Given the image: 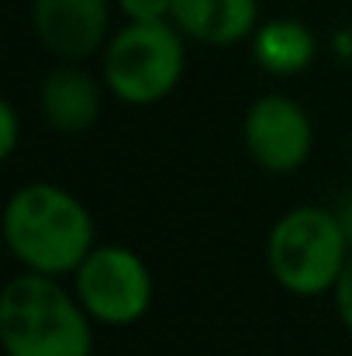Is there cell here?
Returning <instances> with one entry per match:
<instances>
[{"mask_svg": "<svg viewBox=\"0 0 352 356\" xmlns=\"http://www.w3.org/2000/svg\"><path fill=\"white\" fill-rule=\"evenodd\" d=\"M3 236L10 252L35 273H69L94 249L90 211L56 184L21 187L3 211Z\"/></svg>", "mask_w": 352, "mask_h": 356, "instance_id": "6da1fadb", "label": "cell"}, {"mask_svg": "<svg viewBox=\"0 0 352 356\" xmlns=\"http://www.w3.org/2000/svg\"><path fill=\"white\" fill-rule=\"evenodd\" d=\"M90 312L49 273H21L0 294V343L7 356H90Z\"/></svg>", "mask_w": 352, "mask_h": 356, "instance_id": "7a4b0ae2", "label": "cell"}, {"mask_svg": "<svg viewBox=\"0 0 352 356\" xmlns=\"http://www.w3.org/2000/svg\"><path fill=\"white\" fill-rule=\"evenodd\" d=\"M349 238L335 211L325 208H294L287 211L266 242V259L273 277L290 294H325L335 287L342 266L349 263Z\"/></svg>", "mask_w": 352, "mask_h": 356, "instance_id": "3957f363", "label": "cell"}, {"mask_svg": "<svg viewBox=\"0 0 352 356\" xmlns=\"http://www.w3.org/2000/svg\"><path fill=\"white\" fill-rule=\"evenodd\" d=\"M183 73V38L169 21H131L104 56V76L124 104L162 101Z\"/></svg>", "mask_w": 352, "mask_h": 356, "instance_id": "277c9868", "label": "cell"}, {"mask_svg": "<svg viewBox=\"0 0 352 356\" xmlns=\"http://www.w3.org/2000/svg\"><path fill=\"white\" fill-rule=\"evenodd\" d=\"M76 298L90 318L108 325H131L149 312L152 277L131 249L101 245L90 249V256L76 266Z\"/></svg>", "mask_w": 352, "mask_h": 356, "instance_id": "5b68a950", "label": "cell"}, {"mask_svg": "<svg viewBox=\"0 0 352 356\" xmlns=\"http://www.w3.org/2000/svg\"><path fill=\"white\" fill-rule=\"evenodd\" d=\"M311 138H315L311 135V118L290 97L269 94V97L255 101L245 115L249 156L259 166L273 170V173L297 170L311 152Z\"/></svg>", "mask_w": 352, "mask_h": 356, "instance_id": "8992f818", "label": "cell"}, {"mask_svg": "<svg viewBox=\"0 0 352 356\" xmlns=\"http://www.w3.org/2000/svg\"><path fill=\"white\" fill-rule=\"evenodd\" d=\"M35 31L42 45L62 59H87L108 38V0H35Z\"/></svg>", "mask_w": 352, "mask_h": 356, "instance_id": "52a82bcc", "label": "cell"}, {"mask_svg": "<svg viewBox=\"0 0 352 356\" xmlns=\"http://www.w3.org/2000/svg\"><path fill=\"white\" fill-rule=\"evenodd\" d=\"M255 0H173V24L204 45H235L255 31Z\"/></svg>", "mask_w": 352, "mask_h": 356, "instance_id": "ba28073f", "label": "cell"}, {"mask_svg": "<svg viewBox=\"0 0 352 356\" xmlns=\"http://www.w3.org/2000/svg\"><path fill=\"white\" fill-rule=\"evenodd\" d=\"M101 87L76 66H59L42 83V115L56 131L76 135L101 118Z\"/></svg>", "mask_w": 352, "mask_h": 356, "instance_id": "9c48e42d", "label": "cell"}, {"mask_svg": "<svg viewBox=\"0 0 352 356\" xmlns=\"http://www.w3.org/2000/svg\"><path fill=\"white\" fill-rule=\"evenodd\" d=\"M252 52L262 70H269L276 76H290V73H301L304 66H311L315 35L301 21L276 17V21H266L262 28H255Z\"/></svg>", "mask_w": 352, "mask_h": 356, "instance_id": "30bf717a", "label": "cell"}, {"mask_svg": "<svg viewBox=\"0 0 352 356\" xmlns=\"http://www.w3.org/2000/svg\"><path fill=\"white\" fill-rule=\"evenodd\" d=\"M128 21H173V0H117Z\"/></svg>", "mask_w": 352, "mask_h": 356, "instance_id": "8fae6325", "label": "cell"}, {"mask_svg": "<svg viewBox=\"0 0 352 356\" xmlns=\"http://www.w3.org/2000/svg\"><path fill=\"white\" fill-rule=\"evenodd\" d=\"M335 305H339V315H342L346 329L352 332V256L349 263L342 266L339 280H335Z\"/></svg>", "mask_w": 352, "mask_h": 356, "instance_id": "7c38bea8", "label": "cell"}, {"mask_svg": "<svg viewBox=\"0 0 352 356\" xmlns=\"http://www.w3.org/2000/svg\"><path fill=\"white\" fill-rule=\"evenodd\" d=\"M14 149H17V115H14V104L3 101L0 104V156L7 159Z\"/></svg>", "mask_w": 352, "mask_h": 356, "instance_id": "4fadbf2b", "label": "cell"}, {"mask_svg": "<svg viewBox=\"0 0 352 356\" xmlns=\"http://www.w3.org/2000/svg\"><path fill=\"white\" fill-rule=\"evenodd\" d=\"M335 218H339V225H342V232L349 238V249H352V194L342 197V204L335 208Z\"/></svg>", "mask_w": 352, "mask_h": 356, "instance_id": "5bb4252c", "label": "cell"}]
</instances>
